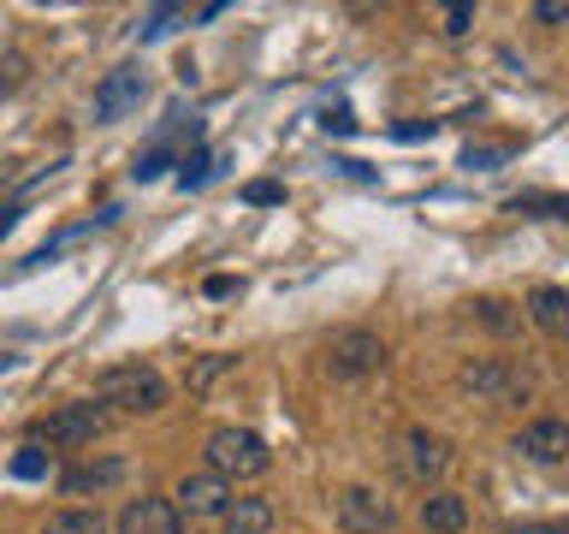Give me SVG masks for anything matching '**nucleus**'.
<instances>
[{"mask_svg":"<svg viewBox=\"0 0 569 534\" xmlns=\"http://www.w3.org/2000/svg\"><path fill=\"white\" fill-rule=\"evenodd\" d=\"M96 398L107 416H154V409H167L172 398V386H167V374L149 368V363H113V368H101V380H96Z\"/></svg>","mask_w":569,"mask_h":534,"instance_id":"1","label":"nucleus"},{"mask_svg":"<svg viewBox=\"0 0 569 534\" xmlns=\"http://www.w3.org/2000/svg\"><path fill=\"white\" fill-rule=\"evenodd\" d=\"M457 380L462 392H475L480 404H498V409L533 398V374L522 363H510V356H475V363L457 368Z\"/></svg>","mask_w":569,"mask_h":534,"instance_id":"2","label":"nucleus"},{"mask_svg":"<svg viewBox=\"0 0 569 534\" xmlns=\"http://www.w3.org/2000/svg\"><path fill=\"white\" fill-rule=\"evenodd\" d=\"M208 469L220 481H249V475H267L273 469V452L256 427H213L208 434Z\"/></svg>","mask_w":569,"mask_h":534,"instance_id":"3","label":"nucleus"},{"mask_svg":"<svg viewBox=\"0 0 569 534\" xmlns=\"http://www.w3.org/2000/svg\"><path fill=\"white\" fill-rule=\"evenodd\" d=\"M107 427V409L96 398H71V404H53L48 416L30 422V439L36 445H89Z\"/></svg>","mask_w":569,"mask_h":534,"instance_id":"4","label":"nucleus"},{"mask_svg":"<svg viewBox=\"0 0 569 534\" xmlns=\"http://www.w3.org/2000/svg\"><path fill=\"white\" fill-rule=\"evenodd\" d=\"M398 469L416 481V487H433V481L451 469V439L433 434V427H403L398 434Z\"/></svg>","mask_w":569,"mask_h":534,"instance_id":"5","label":"nucleus"},{"mask_svg":"<svg viewBox=\"0 0 569 534\" xmlns=\"http://www.w3.org/2000/svg\"><path fill=\"white\" fill-rule=\"evenodd\" d=\"M386 368V338L368 327H350L327 345V374L332 380H368V374Z\"/></svg>","mask_w":569,"mask_h":534,"instance_id":"6","label":"nucleus"},{"mask_svg":"<svg viewBox=\"0 0 569 534\" xmlns=\"http://www.w3.org/2000/svg\"><path fill=\"white\" fill-rule=\"evenodd\" d=\"M332 511H338V528L345 534H391L398 528V505L373 487H345L332 498Z\"/></svg>","mask_w":569,"mask_h":534,"instance_id":"7","label":"nucleus"},{"mask_svg":"<svg viewBox=\"0 0 569 534\" xmlns=\"http://www.w3.org/2000/svg\"><path fill=\"white\" fill-rule=\"evenodd\" d=\"M510 452L522 457V463H563L569 457V422L563 416H533L516 427V439H510Z\"/></svg>","mask_w":569,"mask_h":534,"instance_id":"8","label":"nucleus"},{"mask_svg":"<svg viewBox=\"0 0 569 534\" xmlns=\"http://www.w3.org/2000/svg\"><path fill=\"white\" fill-rule=\"evenodd\" d=\"M142 89H149V71L142 66H113L96 83V125H113L119 113H131V107L142 101Z\"/></svg>","mask_w":569,"mask_h":534,"instance_id":"9","label":"nucleus"},{"mask_svg":"<svg viewBox=\"0 0 569 534\" xmlns=\"http://www.w3.org/2000/svg\"><path fill=\"white\" fill-rule=\"evenodd\" d=\"M172 505H178V516H226L231 511V481H220L213 469H196V475L178 481Z\"/></svg>","mask_w":569,"mask_h":534,"instance_id":"10","label":"nucleus"},{"mask_svg":"<svg viewBox=\"0 0 569 534\" xmlns=\"http://www.w3.org/2000/svg\"><path fill=\"white\" fill-rule=\"evenodd\" d=\"M178 528H184V516H178V505L160 498V493L131 498V505L119 511V523H113V534H178Z\"/></svg>","mask_w":569,"mask_h":534,"instance_id":"11","label":"nucleus"},{"mask_svg":"<svg viewBox=\"0 0 569 534\" xmlns=\"http://www.w3.org/2000/svg\"><path fill=\"white\" fill-rule=\"evenodd\" d=\"M421 528L427 534H462L469 528V498L451 493V487H433L421 498Z\"/></svg>","mask_w":569,"mask_h":534,"instance_id":"12","label":"nucleus"},{"mask_svg":"<svg viewBox=\"0 0 569 534\" xmlns=\"http://www.w3.org/2000/svg\"><path fill=\"white\" fill-rule=\"evenodd\" d=\"M528 320L551 338H569V285H533L528 291Z\"/></svg>","mask_w":569,"mask_h":534,"instance_id":"13","label":"nucleus"},{"mask_svg":"<svg viewBox=\"0 0 569 534\" xmlns=\"http://www.w3.org/2000/svg\"><path fill=\"white\" fill-rule=\"evenodd\" d=\"M124 481V457H101V463H78V469L60 475L66 493H101V487H119Z\"/></svg>","mask_w":569,"mask_h":534,"instance_id":"14","label":"nucleus"},{"mask_svg":"<svg viewBox=\"0 0 569 534\" xmlns=\"http://www.w3.org/2000/svg\"><path fill=\"white\" fill-rule=\"evenodd\" d=\"M226 534H273V498H231Z\"/></svg>","mask_w":569,"mask_h":534,"instance_id":"15","label":"nucleus"},{"mask_svg":"<svg viewBox=\"0 0 569 534\" xmlns=\"http://www.w3.org/2000/svg\"><path fill=\"white\" fill-rule=\"evenodd\" d=\"M469 315H475L487 333H498V338L522 333V309H516V303H505V297H475V303H469Z\"/></svg>","mask_w":569,"mask_h":534,"instance_id":"16","label":"nucleus"},{"mask_svg":"<svg viewBox=\"0 0 569 534\" xmlns=\"http://www.w3.org/2000/svg\"><path fill=\"white\" fill-rule=\"evenodd\" d=\"M172 113H167V131H160L154 142H149V149H142L137 155V167H131V178H137V185H149V178H160V172H167L172 167Z\"/></svg>","mask_w":569,"mask_h":534,"instance_id":"17","label":"nucleus"},{"mask_svg":"<svg viewBox=\"0 0 569 534\" xmlns=\"http://www.w3.org/2000/svg\"><path fill=\"white\" fill-rule=\"evenodd\" d=\"M213 172H220V155H213V149H202V142H196V149H190L184 160H178V190H202V185H208Z\"/></svg>","mask_w":569,"mask_h":534,"instance_id":"18","label":"nucleus"},{"mask_svg":"<svg viewBox=\"0 0 569 534\" xmlns=\"http://www.w3.org/2000/svg\"><path fill=\"white\" fill-rule=\"evenodd\" d=\"M42 534H113V528H107L101 511H60V516H48Z\"/></svg>","mask_w":569,"mask_h":534,"instance_id":"19","label":"nucleus"},{"mask_svg":"<svg viewBox=\"0 0 569 534\" xmlns=\"http://www.w3.org/2000/svg\"><path fill=\"white\" fill-rule=\"evenodd\" d=\"M48 469H53V457H48L36 439H24V445L12 452V475H18V481H48Z\"/></svg>","mask_w":569,"mask_h":534,"instance_id":"20","label":"nucleus"},{"mask_svg":"<svg viewBox=\"0 0 569 534\" xmlns=\"http://www.w3.org/2000/svg\"><path fill=\"white\" fill-rule=\"evenodd\" d=\"M178 18H190V12H184V7H154V12H142L137 36H142V42H160V36L178 30Z\"/></svg>","mask_w":569,"mask_h":534,"instance_id":"21","label":"nucleus"},{"mask_svg":"<svg viewBox=\"0 0 569 534\" xmlns=\"http://www.w3.org/2000/svg\"><path fill=\"white\" fill-rule=\"evenodd\" d=\"M516 214H528V208H540L546 220H569V196H516L510 202Z\"/></svg>","mask_w":569,"mask_h":534,"instance_id":"22","label":"nucleus"},{"mask_svg":"<svg viewBox=\"0 0 569 534\" xmlns=\"http://www.w3.org/2000/svg\"><path fill=\"white\" fill-rule=\"evenodd\" d=\"M231 363H238V356H202V363L190 368V392H208V386H213V380H220V374L231 368Z\"/></svg>","mask_w":569,"mask_h":534,"instance_id":"23","label":"nucleus"},{"mask_svg":"<svg viewBox=\"0 0 569 534\" xmlns=\"http://www.w3.org/2000/svg\"><path fill=\"white\" fill-rule=\"evenodd\" d=\"M24 78H30V60H24V53H0V96H12Z\"/></svg>","mask_w":569,"mask_h":534,"instance_id":"24","label":"nucleus"},{"mask_svg":"<svg viewBox=\"0 0 569 534\" xmlns=\"http://www.w3.org/2000/svg\"><path fill=\"white\" fill-rule=\"evenodd\" d=\"M243 202H249V208H273V202H284V185H273V178H256V185H243Z\"/></svg>","mask_w":569,"mask_h":534,"instance_id":"25","label":"nucleus"},{"mask_svg":"<svg viewBox=\"0 0 569 534\" xmlns=\"http://www.w3.org/2000/svg\"><path fill=\"white\" fill-rule=\"evenodd\" d=\"M505 160H510V149H475V142H469L462 167H469V172H492V167H505Z\"/></svg>","mask_w":569,"mask_h":534,"instance_id":"26","label":"nucleus"},{"mask_svg":"<svg viewBox=\"0 0 569 534\" xmlns=\"http://www.w3.org/2000/svg\"><path fill=\"white\" fill-rule=\"evenodd\" d=\"M533 24H546V30L569 24V0H540V7H533Z\"/></svg>","mask_w":569,"mask_h":534,"instance_id":"27","label":"nucleus"},{"mask_svg":"<svg viewBox=\"0 0 569 534\" xmlns=\"http://www.w3.org/2000/svg\"><path fill=\"white\" fill-rule=\"evenodd\" d=\"M433 131H439L433 119H409V125H398L391 137H398V142H421V137H433Z\"/></svg>","mask_w":569,"mask_h":534,"instance_id":"28","label":"nucleus"},{"mask_svg":"<svg viewBox=\"0 0 569 534\" xmlns=\"http://www.w3.org/2000/svg\"><path fill=\"white\" fill-rule=\"evenodd\" d=\"M469 24H475V7H451V12H445V36H469Z\"/></svg>","mask_w":569,"mask_h":534,"instance_id":"29","label":"nucleus"},{"mask_svg":"<svg viewBox=\"0 0 569 534\" xmlns=\"http://www.w3.org/2000/svg\"><path fill=\"white\" fill-rule=\"evenodd\" d=\"M320 125H327V131H338V137H350V131H356V119L345 113V107H338V113H327V119H320Z\"/></svg>","mask_w":569,"mask_h":534,"instance_id":"30","label":"nucleus"},{"mask_svg":"<svg viewBox=\"0 0 569 534\" xmlns=\"http://www.w3.org/2000/svg\"><path fill=\"white\" fill-rule=\"evenodd\" d=\"M202 291H208V297H231V291H238V279H231V274H213Z\"/></svg>","mask_w":569,"mask_h":534,"instance_id":"31","label":"nucleus"},{"mask_svg":"<svg viewBox=\"0 0 569 534\" xmlns=\"http://www.w3.org/2000/svg\"><path fill=\"white\" fill-rule=\"evenodd\" d=\"M505 534H569L563 523H516V528H505Z\"/></svg>","mask_w":569,"mask_h":534,"instance_id":"32","label":"nucleus"},{"mask_svg":"<svg viewBox=\"0 0 569 534\" xmlns=\"http://www.w3.org/2000/svg\"><path fill=\"white\" fill-rule=\"evenodd\" d=\"M332 167H345V172H350V178H373V172H368V167H362V160H350V155H338V160H332Z\"/></svg>","mask_w":569,"mask_h":534,"instance_id":"33","label":"nucleus"},{"mask_svg":"<svg viewBox=\"0 0 569 534\" xmlns=\"http://www.w3.org/2000/svg\"><path fill=\"white\" fill-rule=\"evenodd\" d=\"M18 214H24V208H0V238H12V226H18Z\"/></svg>","mask_w":569,"mask_h":534,"instance_id":"34","label":"nucleus"}]
</instances>
